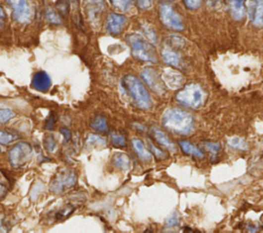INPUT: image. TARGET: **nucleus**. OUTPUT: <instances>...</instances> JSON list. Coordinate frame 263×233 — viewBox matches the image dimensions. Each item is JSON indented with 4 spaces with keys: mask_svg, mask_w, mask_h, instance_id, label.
Here are the masks:
<instances>
[{
    "mask_svg": "<svg viewBox=\"0 0 263 233\" xmlns=\"http://www.w3.org/2000/svg\"><path fill=\"white\" fill-rule=\"evenodd\" d=\"M163 127L178 135H189L195 129V119L188 112L179 108H170L162 115Z\"/></svg>",
    "mask_w": 263,
    "mask_h": 233,
    "instance_id": "f257e3e1",
    "label": "nucleus"
},
{
    "mask_svg": "<svg viewBox=\"0 0 263 233\" xmlns=\"http://www.w3.org/2000/svg\"><path fill=\"white\" fill-rule=\"evenodd\" d=\"M121 87L128 95L132 98L134 104L140 109L147 110L151 107L150 95L142 82L134 75L124 76L121 80Z\"/></svg>",
    "mask_w": 263,
    "mask_h": 233,
    "instance_id": "f03ea898",
    "label": "nucleus"
},
{
    "mask_svg": "<svg viewBox=\"0 0 263 233\" xmlns=\"http://www.w3.org/2000/svg\"><path fill=\"white\" fill-rule=\"evenodd\" d=\"M127 41L132 48L133 56L135 58L150 63L158 62V54L156 48L143 37L138 34H130L127 37Z\"/></svg>",
    "mask_w": 263,
    "mask_h": 233,
    "instance_id": "7ed1b4c3",
    "label": "nucleus"
},
{
    "mask_svg": "<svg viewBox=\"0 0 263 233\" xmlns=\"http://www.w3.org/2000/svg\"><path fill=\"white\" fill-rule=\"evenodd\" d=\"M177 100L189 108L199 109L205 102V93L199 85L190 84L177 93Z\"/></svg>",
    "mask_w": 263,
    "mask_h": 233,
    "instance_id": "20e7f679",
    "label": "nucleus"
},
{
    "mask_svg": "<svg viewBox=\"0 0 263 233\" xmlns=\"http://www.w3.org/2000/svg\"><path fill=\"white\" fill-rule=\"evenodd\" d=\"M159 19L161 23L170 29L176 31L183 30V22L181 18L168 2H162L159 5Z\"/></svg>",
    "mask_w": 263,
    "mask_h": 233,
    "instance_id": "39448f33",
    "label": "nucleus"
},
{
    "mask_svg": "<svg viewBox=\"0 0 263 233\" xmlns=\"http://www.w3.org/2000/svg\"><path fill=\"white\" fill-rule=\"evenodd\" d=\"M76 183V175L71 170H61L51 183V191L54 193H62L71 188Z\"/></svg>",
    "mask_w": 263,
    "mask_h": 233,
    "instance_id": "423d86ee",
    "label": "nucleus"
},
{
    "mask_svg": "<svg viewBox=\"0 0 263 233\" xmlns=\"http://www.w3.org/2000/svg\"><path fill=\"white\" fill-rule=\"evenodd\" d=\"M11 7L12 18L20 24L29 23L32 18V8L28 0H6Z\"/></svg>",
    "mask_w": 263,
    "mask_h": 233,
    "instance_id": "0eeeda50",
    "label": "nucleus"
},
{
    "mask_svg": "<svg viewBox=\"0 0 263 233\" xmlns=\"http://www.w3.org/2000/svg\"><path fill=\"white\" fill-rule=\"evenodd\" d=\"M31 153H32L31 145L26 142H22L16 145L13 148H11L8 154V159L13 168H19L29 159Z\"/></svg>",
    "mask_w": 263,
    "mask_h": 233,
    "instance_id": "6e6552de",
    "label": "nucleus"
},
{
    "mask_svg": "<svg viewBox=\"0 0 263 233\" xmlns=\"http://www.w3.org/2000/svg\"><path fill=\"white\" fill-rule=\"evenodd\" d=\"M142 77L154 92L158 93H162L164 92V82L154 68H145L142 72Z\"/></svg>",
    "mask_w": 263,
    "mask_h": 233,
    "instance_id": "1a4fd4ad",
    "label": "nucleus"
},
{
    "mask_svg": "<svg viewBox=\"0 0 263 233\" xmlns=\"http://www.w3.org/2000/svg\"><path fill=\"white\" fill-rule=\"evenodd\" d=\"M105 10L104 0H86V11L92 24H97Z\"/></svg>",
    "mask_w": 263,
    "mask_h": 233,
    "instance_id": "9d476101",
    "label": "nucleus"
},
{
    "mask_svg": "<svg viewBox=\"0 0 263 233\" xmlns=\"http://www.w3.org/2000/svg\"><path fill=\"white\" fill-rule=\"evenodd\" d=\"M162 80L164 85L171 90L181 89L185 82L184 76L177 70L165 69L162 73Z\"/></svg>",
    "mask_w": 263,
    "mask_h": 233,
    "instance_id": "9b49d317",
    "label": "nucleus"
},
{
    "mask_svg": "<svg viewBox=\"0 0 263 233\" xmlns=\"http://www.w3.org/2000/svg\"><path fill=\"white\" fill-rule=\"evenodd\" d=\"M248 13L254 26L263 27V0H251Z\"/></svg>",
    "mask_w": 263,
    "mask_h": 233,
    "instance_id": "f8f14e48",
    "label": "nucleus"
},
{
    "mask_svg": "<svg viewBox=\"0 0 263 233\" xmlns=\"http://www.w3.org/2000/svg\"><path fill=\"white\" fill-rule=\"evenodd\" d=\"M127 23V18L118 15V13H110L107 18V23H106V29L108 33L112 35H117L121 33L123 27L126 26Z\"/></svg>",
    "mask_w": 263,
    "mask_h": 233,
    "instance_id": "ddd939ff",
    "label": "nucleus"
},
{
    "mask_svg": "<svg viewBox=\"0 0 263 233\" xmlns=\"http://www.w3.org/2000/svg\"><path fill=\"white\" fill-rule=\"evenodd\" d=\"M52 86V80L49 74L45 71H39L34 74L32 78V87L38 92L46 93Z\"/></svg>",
    "mask_w": 263,
    "mask_h": 233,
    "instance_id": "4468645a",
    "label": "nucleus"
},
{
    "mask_svg": "<svg viewBox=\"0 0 263 233\" xmlns=\"http://www.w3.org/2000/svg\"><path fill=\"white\" fill-rule=\"evenodd\" d=\"M226 2H227L228 7H229L230 15L234 20L241 21L245 18V15H246L245 2H246V0H226Z\"/></svg>",
    "mask_w": 263,
    "mask_h": 233,
    "instance_id": "2eb2a0df",
    "label": "nucleus"
},
{
    "mask_svg": "<svg viewBox=\"0 0 263 233\" xmlns=\"http://www.w3.org/2000/svg\"><path fill=\"white\" fill-rule=\"evenodd\" d=\"M162 60L168 65L176 68H180L182 65V60L180 54L172 48H164L162 50Z\"/></svg>",
    "mask_w": 263,
    "mask_h": 233,
    "instance_id": "dca6fc26",
    "label": "nucleus"
},
{
    "mask_svg": "<svg viewBox=\"0 0 263 233\" xmlns=\"http://www.w3.org/2000/svg\"><path fill=\"white\" fill-rule=\"evenodd\" d=\"M152 135H154L155 139L162 146H164L165 148H168L170 151H175L176 147L175 144L168 138V136L165 135L163 132H161L158 129H154L152 130Z\"/></svg>",
    "mask_w": 263,
    "mask_h": 233,
    "instance_id": "f3484780",
    "label": "nucleus"
},
{
    "mask_svg": "<svg viewBox=\"0 0 263 233\" xmlns=\"http://www.w3.org/2000/svg\"><path fill=\"white\" fill-rule=\"evenodd\" d=\"M132 144H133V147L135 149L136 153L138 154V156H139L142 160H145V161H149L152 157L151 153L149 152V150L145 147V144L139 140V139H134L132 141Z\"/></svg>",
    "mask_w": 263,
    "mask_h": 233,
    "instance_id": "a211bd4d",
    "label": "nucleus"
},
{
    "mask_svg": "<svg viewBox=\"0 0 263 233\" xmlns=\"http://www.w3.org/2000/svg\"><path fill=\"white\" fill-rule=\"evenodd\" d=\"M179 145L180 147H181V149L183 150V152L188 154V155H192L195 157H198V158H203L204 157V154L203 152L201 151V150L196 147L193 144H191L190 142L188 141H180L179 142Z\"/></svg>",
    "mask_w": 263,
    "mask_h": 233,
    "instance_id": "6ab92c4d",
    "label": "nucleus"
},
{
    "mask_svg": "<svg viewBox=\"0 0 263 233\" xmlns=\"http://www.w3.org/2000/svg\"><path fill=\"white\" fill-rule=\"evenodd\" d=\"M112 161L118 169L122 171H127L130 169V164H131L130 158L124 153L115 154L112 158Z\"/></svg>",
    "mask_w": 263,
    "mask_h": 233,
    "instance_id": "aec40b11",
    "label": "nucleus"
},
{
    "mask_svg": "<svg viewBox=\"0 0 263 233\" xmlns=\"http://www.w3.org/2000/svg\"><path fill=\"white\" fill-rule=\"evenodd\" d=\"M92 128L96 131H98L100 133H106L108 132V125L107 121L104 117L102 116H97L93 122H92Z\"/></svg>",
    "mask_w": 263,
    "mask_h": 233,
    "instance_id": "412c9836",
    "label": "nucleus"
},
{
    "mask_svg": "<svg viewBox=\"0 0 263 233\" xmlns=\"http://www.w3.org/2000/svg\"><path fill=\"white\" fill-rule=\"evenodd\" d=\"M46 19L49 23L53 25H60L62 23V19L59 13L53 7H48L46 11Z\"/></svg>",
    "mask_w": 263,
    "mask_h": 233,
    "instance_id": "4be33fe9",
    "label": "nucleus"
},
{
    "mask_svg": "<svg viewBox=\"0 0 263 233\" xmlns=\"http://www.w3.org/2000/svg\"><path fill=\"white\" fill-rule=\"evenodd\" d=\"M86 144L88 146H100V147H104L106 146V141L101 138L100 136H97L94 134H91L88 136V138L86 140Z\"/></svg>",
    "mask_w": 263,
    "mask_h": 233,
    "instance_id": "5701e85b",
    "label": "nucleus"
},
{
    "mask_svg": "<svg viewBox=\"0 0 263 233\" xmlns=\"http://www.w3.org/2000/svg\"><path fill=\"white\" fill-rule=\"evenodd\" d=\"M228 145L232 148L239 150H246L248 148L247 143L242 138H239V137H232V138H229Z\"/></svg>",
    "mask_w": 263,
    "mask_h": 233,
    "instance_id": "b1692460",
    "label": "nucleus"
},
{
    "mask_svg": "<svg viewBox=\"0 0 263 233\" xmlns=\"http://www.w3.org/2000/svg\"><path fill=\"white\" fill-rule=\"evenodd\" d=\"M110 3L113 5L118 10L126 11L130 8L132 0H110Z\"/></svg>",
    "mask_w": 263,
    "mask_h": 233,
    "instance_id": "393cba45",
    "label": "nucleus"
},
{
    "mask_svg": "<svg viewBox=\"0 0 263 233\" xmlns=\"http://www.w3.org/2000/svg\"><path fill=\"white\" fill-rule=\"evenodd\" d=\"M17 138L18 136L16 134H12L6 131H0V145L8 144Z\"/></svg>",
    "mask_w": 263,
    "mask_h": 233,
    "instance_id": "a878e982",
    "label": "nucleus"
},
{
    "mask_svg": "<svg viewBox=\"0 0 263 233\" xmlns=\"http://www.w3.org/2000/svg\"><path fill=\"white\" fill-rule=\"evenodd\" d=\"M111 142L116 147H124L127 144L126 139H124V137L122 135H120V134H117V133H112L111 134Z\"/></svg>",
    "mask_w": 263,
    "mask_h": 233,
    "instance_id": "bb28decb",
    "label": "nucleus"
},
{
    "mask_svg": "<svg viewBox=\"0 0 263 233\" xmlns=\"http://www.w3.org/2000/svg\"><path fill=\"white\" fill-rule=\"evenodd\" d=\"M13 116H15V114L9 109H0V125L7 122Z\"/></svg>",
    "mask_w": 263,
    "mask_h": 233,
    "instance_id": "cd10ccee",
    "label": "nucleus"
},
{
    "mask_svg": "<svg viewBox=\"0 0 263 233\" xmlns=\"http://www.w3.org/2000/svg\"><path fill=\"white\" fill-rule=\"evenodd\" d=\"M45 146L46 149L48 150L49 152H53L54 150L57 148V144L56 141L53 140V136H47L45 138Z\"/></svg>",
    "mask_w": 263,
    "mask_h": 233,
    "instance_id": "c85d7f7f",
    "label": "nucleus"
},
{
    "mask_svg": "<svg viewBox=\"0 0 263 233\" xmlns=\"http://www.w3.org/2000/svg\"><path fill=\"white\" fill-rule=\"evenodd\" d=\"M144 32L146 34V36L149 38V40H151L154 44L158 43V36L157 33L155 32V30L151 28L149 26H144Z\"/></svg>",
    "mask_w": 263,
    "mask_h": 233,
    "instance_id": "c756f323",
    "label": "nucleus"
},
{
    "mask_svg": "<svg viewBox=\"0 0 263 233\" xmlns=\"http://www.w3.org/2000/svg\"><path fill=\"white\" fill-rule=\"evenodd\" d=\"M184 4L189 9H198L201 7L203 0H183Z\"/></svg>",
    "mask_w": 263,
    "mask_h": 233,
    "instance_id": "7c9ffc66",
    "label": "nucleus"
},
{
    "mask_svg": "<svg viewBox=\"0 0 263 233\" xmlns=\"http://www.w3.org/2000/svg\"><path fill=\"white\" fill-rule=\"evenodd\" d=\"M205 147H206L207 150H209V151H210L213 155L217 154V153L219 152V150H220V146H219V144H217V143H212V142H207L206 145H205Z\"/></svg>",
    "mask_w": 263,
    "mask_h": 233,
    "instance_id": "2f4dec72",
    "label": "nucleus"
},
{
    "mask_svg": "<svg viewBox=\"0 0 263 233\" xmlns=\"http://www.w3.org/2000/svg\"><path fill=\"white\" fill-rule=\"evenodd\" d=\"M178 225H179V218L177 214H174L167 220V226L171 228V227H176Z\"/></svg>",
    "mask_w": 263,
    "mask_h": 233,
    "instance_id": "473e14b6",
    "label": "nucleus"
},
{
    "mask_svg": "<svg viewBox=\"0 0 263 233\" xmlns=\"http://www.w3.org/2000/svg\"><path fill=\"white\" fill-rule=\"evenodd\" d=\"M137 5L141 9H147L151 6V0H137Z\"/></svg>",
    "mask_w": 263,
    "mask_h": 233,
    "instance_id": "72a5a7b5",
    "label": "nucleus"
},
{
    "mask_svg": "<svg viewBox=\"0 0 263 233\" xmlns=\"http://www.w3.org/2000/svg\"><path fill=\"white\" fill-rule=\"evenodd\" d=\"M53 126H54V117H53V115L52 114V115L48 118V120H47V122H46V129L49 130V131H52V130L53 129Z\"/></svg>",
    "mask_w": 263,
    "mask_h": 233,
    "instance_id": "f704fd0d",
    "label": "nucleus"
},
{
    "mask_svg": "<svg viewBox=\"0 0 263 233\" xmlns=\"http://www.w3.org/2000/svg\"><path fill=\"white\" fill-rule=\"evenodd\" d=\"M150 148L152 149V151H154V154H156L158 158H164V154L161 150L158 149L155 145H152V144H150Z\"/></svg>",
    "mask_w": 263,
    "mask_h": 233,
    "instance_id": "c9c22d12",
    "label": "nucleus"
},
{
    "mask_svg": "<svg viewBox=\"0 0 263 233\" xmlns=\"http://www.w3.org/2000/svg\"><path fill=\"white\" fill-rule=\"evenodd\" d=\"M207 3L212 8H217L221 4V0H207Z\"/></svg>",
    "mask_w": 263,
    "mask_h": 233,
    "instance_id": "e433bc0d",
    "label": "nucleus"
},
{
    "mask_svg": "<svg viewBox=\"0 0 263 233\" xmlns=\"http://www.w3.org/2000/svg\"><path fill=\"white\" fill-rule=\"evenodd\" d=\"M61 134L64 136V138H65V141H69L70 140V137H71V133L69 130L67 129H61Z\"/></svg>",
    "mask_w": 263,
    "mask_h": 233,
    "instance_id": "4c0bfd02",
    "label": "nucleus"
},
{
    "mask_svg": "<svg viewBox=\"0 0 263 233\" xmlns=\"http://www.w3.org/2000/svg\"><path fill=\"white\" fill-rule=\"evenodd\" d=\"M4 20H5V12L2 8V6L0 5V28H1L3 23H4Z\"/></svg>",
    "mask_w": 263,
    "mask_h": 233,
    "instance_id": "58836bf2",
    "label": "nucleus"
},
{
    "mask_svg": "<svg viewBox=\"0 0 263 233\" xmlns=\"http://www.w3.org/2000/svg\"><path fill=\"white\" fill-rule=\"evenodd\" d=\"M6 193V187L4 185V183L1 182V180H0V197L4 196Z\"/></svg>",
    "mask_w": 263,
    "mask_h": 233,
    "instance_id": "ea45409f",
    "label": "nucleus"
}]
</instances>
